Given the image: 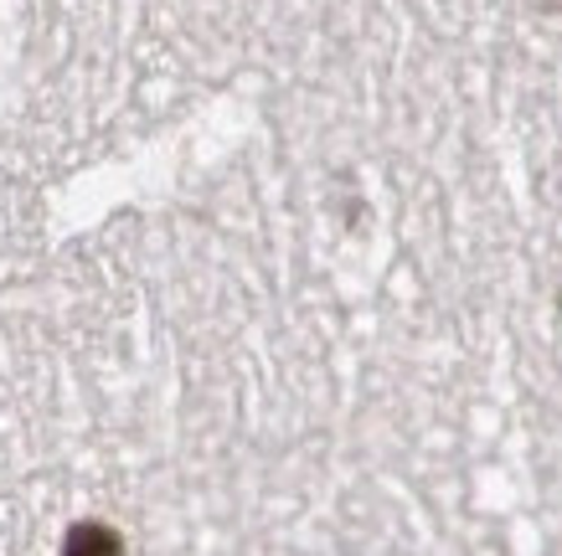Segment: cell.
Returning a JSON list of instances; mask_svg holds the SVG:
<instances>
[{"instance_id": "1", "label": "cell", "mask_w": 562, "mask_h": 556, "mask_svg": "<svg viewBox=\"0 0 562 556\" xmlns=\"http://www.w3.org/2000/svg\"><path fill=\"white\" fill-rule=\"evenodd\" d=\"M120 536L109 525H72L63 541V556H120Z\"/></svg>"}]
</instances>
